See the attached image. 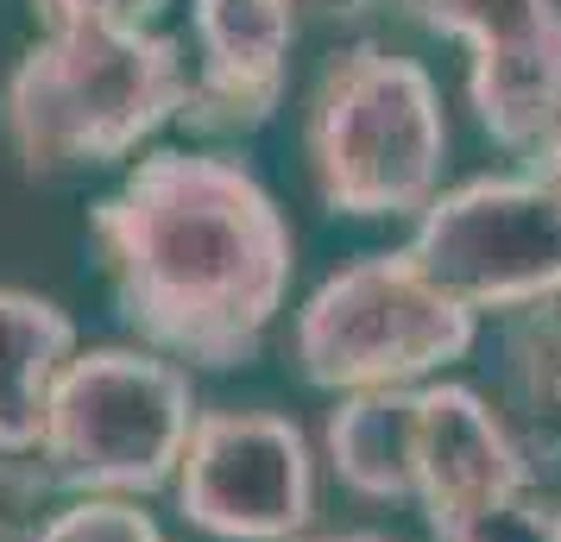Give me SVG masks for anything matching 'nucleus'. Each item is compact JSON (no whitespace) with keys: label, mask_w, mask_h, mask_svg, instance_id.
I'll list each match as a JSON object with an SVG mask.
<instances>
[{"label":"nucleus","mask_w":561,"mask_h":542,"mask_svg":"<svg viewBox=\"0 0 561 542\" xmlns=\"http://www.w3.org/2000/svg\"><path fill=\"white\" fill-rule=\"evenodd\" d=\"M556 542H561V505H556Z\"/></svg>","instance_id":"nucleus-20"},{"label":"nucleus","mask_w":561,"mask_h":542,"mask_svg":"<svg viewBox=\"0 0 561 542\" xmlns=\"http://www.w3.org/2000/svg\"><path fill=\"white\" fill-rule=\"evenodd\" d=\"M530 498V461L505 416L467 385L416 391V505L430 537H448L473 517Z\"/></svg>","instance_id":"nucleus-10"},{"label":"nucleus","mask_w":561,"mask_h":542,"mask_svg":"<svg viewBox=\"0 0 561 542\" xmlns=\"http://www.w3.org/2000/svg\"><path fill=\"white\" fill-rule=\"evenodd\" d=\"M416 391H359L329 411V466L334 480L373 498V505H404L416 498Z\"/></svg>","instance_id":"nucleus-12"},{"label":"nucleus","mask_w":561,"mask_h":542,"mask_svg":"<svg viewBox=\"0 0 561 542\" xmlns=\"http://www.w3.org/2000/svg\"><path fill=\"white\" fill-rule=\"evenodd\" d=\"M316 542H385V537H373V530H347V537H316Z\"/></svg>","instance_id":"nucleus-19"},{"label":"nucleus","mask_w":561,"mask_h":542,"mask_svg":"<svg viewBox=\"0 0 561 542\" xmlns=\"http://www.w3.org/2000/svg\"><path fill=\"white\" fill-rule=\"evenodd\" d=\"M196 391L178 360L152 347H89L57 372L45 404V486L70 498H146L178 480L196 429Z\"/></svg>","instance_id":"nucleus-4"},{"label":"nucleus","mask_w":561,"mask_h":542,"mask_svg":"<svg viewBox=\"0 0 561 542\" xmlns=\"http://www.w3.org/2000/svg\"><path fill=\"white\" fill-rule=\"evenodd\" d=\"M304 152L329 215L347 221L423 215L442 196V164H448L442 89L416 57L347 45L316 77Z\"/></svg>","instance_id":"nucleus-3"},{"label":"nucleus","mask_w":561,"mask_h":542,"mask_svg":"<svg viewBox=\"0 0 561 542\" xmlns=\"http://www.w3.org/2000/svg\"><path fill=\"white\" fill-rule=\"evenodd\" d=\"M77 360V322L51 297L0 285V454H38L57 372Z\"/></svg>","instance_id":"nucleus-11"},{"label":"nucleus","mask_w":561,"mask_h":542,"mask_svg":"<svg viewBox=\"0 0 561 542\" xmlns=\"http://www.w3.org/2000/svg\"><path fill=\"white\" fill-rule=\"evenodd\" d=\"M190 95V57L164 32L77 26L32 38L13 64L0 120L7 146L32 177L95 171L133 158L158 127H171Z\"/></svg>","instance_id":"nucleus-2"},{"label":"nucleus","mask_w":561,"mask_h":542,"mask_svg":"<svg viewBox=\"0 0 561 542\" xmlns=\"http://www.w3.org/2000/svg\"><path fill=\"white\" fill-rule=\"evenodd\" d=\"M32 542H171L133 498H70L64 511H51Z\"/></svg>","instance_id":"nucleus-14"},{"label":"nucleus","mask_w":561,"mask_h":542,"mask_svg":"<svg viewBox=\"0 0 561 542\" xmlns=\"http://www.w3.org/2000/svg\"><path fill=\"white\" fill-rule=\"evenodd\" d=\"M467 45V107L492 146L530 158L561 127V0H398Z\"/></svg>","instance_id":"nucleus-8"},{"label":"nucleus","mask_w":561,"mask_h":542,"mask_svg":"<svg viewBox=\"0 0 561 542\" xmlns=\"http://www.w3.org/2000/svg\"><path fill=\"white\" fill-rule=\"evenodd\" d=\"M505 385L536 423L561 429V297L505 322Z\"/></svg>","instance_id":"nucleus-13"},{"label":"nucleus","mask_w":561,"mask_h":542,"mask_svg":"<svg viewBox=\"0 0 561 542\" xmlns=\"http://www.w3.org/2000/svg\"><path fill=\"white\" fill-rule=\"evenodd\" d=\"M410 258L473 315L561 297V177L511 171L442 189L410 233Z\"/></svg>","instance_id":"nucleus-6"},{"label":"nucleus","mask_w":561,"mask_h":542,"mask_svg":"<svg viewBox=\"0 0 561 542\" xmlns=\"http://www.w3.org/2000/svg\"><path fill=\"white\" fill-rule=\"evenodd\" d=\"M480 315L455 303L430 272L398 253H366L309 290L290 328V354L316 391H410L473 354Z\"/></svg>","instance_id":"nucleus-5"},{"label":"nucleus","mask_w":561,"mask_h":542,"mask_svg":"<svg viewBox=\"0 0 561 542\" xmlns=\"http://www.w3.org/2000/svg\"><path fill=\"white\" fill-rule=\"evenodd\" d=\"M196 20V77L178 127L196 139H253L272 127L290 89L297 7L290 0H190Z\"/></svg>","instance_id":"nucleus-9"},{"label":"nucleus","mask_w":561,"mask_h":542,"mask_svg":"<svg viewBox=\"0 0 561 542\" xmlns=\"http://www.w3.org/2000/svg\"><path fill=\"white\" fill-rule=\"evenodd\" d=\"M171 0H32V20L45 32L114 26V32H152Z\"/></svg>","instance_id":"nucleus-15"},{"label":"nucleus","mask_w":561,"mask_h":542,"mask_svg":"<svg viewBox=\"0 0 561 542\" xmlns=\"http://www.w3.org/2000/svg\"><path fill=\"white\" fill-rule=\"evenodd\" d=\"M114 315L139 347L190 366H247L297 272V233L272 189L228 152H146L89 208Z\"/></svg>","instance_id":"nucleus-1"},{"label":"nucleus","mask_w":561,"mask_h":542,"mask_svg":"<svg viewBox=\"0 0 561 542\" xmlns=\"http://www.w3.org/2000/svg\"><path fill=\"white\" fill-rule=\"evenodd\" d=\"M524 164H530V171H549V177H561V127L549 132V139H542V146L524 158Z\"/></svg>","instance_id":"nucleus-18"},{"label":"nucleus","mask_w":561,"mask_h":542,"mask_svg":"<svg viewBox=\"0 0 561 542\" xmlns=\"http://www.w3.org/2000/svg\"><path fill=\"white\" fill-rule=\"evenodd\" d=\"M435 542H556V505H536V498H511L499 511L460 523Z\"/></svg>","instance_id":"nucleus-16"},{"label":"nucleus","mask_w":561,"mask_h":542,"mask_svg":"<svg viewBox=\"0 0 561 542\" xmlns=\"http://www.w3.org/2000/svg\"><path fill=\"white\" fill-rule=\"evenodd\" d=\"M171 486L178 511L221 542H290L316 517L309 436L278 411H203Z\"/></svg>","instance_id":"nucleus-7"},{"label":"nucleus","mask_w":561,"mask_h":542,"mask_svg":"<svg viewBox=\"0 0 561 542\" xmlns=\"http://www.w3.org/2000/svg\"><path fill=\"white\" fill-rule=\"evenodd\" d=\"M0 542H13V530H7V523H0Z\"/></svg>","instance_id":"nucleus-21"},{"label":"nucleus","mask_w":561,"mask_h":542,"mask_svg":"<svg viewBox=\"0 0 561 542\" xmlns=\"http://www.w3.org/2000/svg\"><path fill=\"white\" fill-rule=\"evenodd\" d=\"M297 13H316V20H366V13H379L385 0H290Z\"/></svg>","instance_id":"nucleus-17"}]
</instances>
